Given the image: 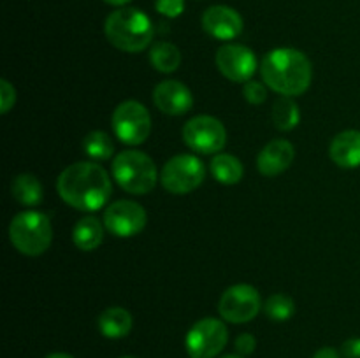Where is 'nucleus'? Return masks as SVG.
Returning <instances> with one entry per match:
<instances>
[{
  "instance_id": "nucleus-18",
  "label": "nucleus",
  "mask_w": 360,
  "mask_h": 358,
  "mask_svg": "<svg viewBox=\"0 0 360 358\" xmlns=\"http://www.w3.org/2000/svg\"><path fill=\"white\" fill-rule=\"evenodd\" d=\"M72 241L81 251H94L104 241V227L95 216H84L74 225Z\"/></svg>"
},
{
  "instance_id": "nucleus-7",
  "label": "nucleus",
  "mask_w": 360,
  "mask_h": 358,
  "mask_svg": "<svg viewBox=\"0 0 360 358\" xmlns=\"http://www.w3.org/2000/svg\"><path fill=\"white\" fill-rule=\"evenodd\" d=\"M112 132L127 146L143 144L151 133L150 111L137 100H125L115 109L111 118Z\"/></svg>"
},
{
  "instance_id": "nucleus-22",
  "label": "nucleus",
  "mask_w": 360,
  "mask_h": 358,
  "mask_svg": "<svg viewBox=\"0 0 360 358\" xmlns=\"http://www.w3.org/2000/svg\"><path fill=\"white\" fill-rule=\"evenodd\" d=\"M301 121V111L297 102L292 97L281 95L273 105V123L281 132H290Z\"/></svg>"
},
{
  "instance_id": "nucleus-23",
  "label": "nucleus",
  "mask_w": 360,
  "mask_h": 358,
  "mask_svg": "<svg viewBox=\"0 0 360 358\" xmlns=\"http://www.w3.org/2000/svg\"><path fill=\"white\" fill-rule=\"evenodd\" d=\"M83 150L94 160H109L115 154V142L109 133L95 130L84 137Z\"/></svg>"
},
{
  "instance_id": "nucleus-29",
  "label": "nucleus",
  "mask_w": 360,
  "mask_h": 358,
  "mask_svg": "<svg viewBox=\"0 0 360 358\" xmlns=\"http://www.w3.org/2000/svg\"><path fill=\"white\" fill-rule=\"evenodd\" d=\"M341 353L345 358H360V337H352L345 340L341 346Z\"/></svg>"
},
{
  "instance_id": "nucleus-13",
  "label": "nucleus",
  "mask_w": 360,
  "mask_h": 358,
  "mask_svg": "<svg viewBox=\"0 0 360 358\" xmlns=\"http://www.w3.org/2000/svg\"><path fill=\"white\" fill-rule=\"evenodd\" d=\"M153 104L164 114L181 116L192 109L193 95L181 81H162L153 90Z\"/></svg>"
},
{
  "instance_id": "nucleus-26",
  "label": "nucleus",
  "mask_w": 360,
  "mask_h": 358,
  "mask_svg": "<svg viewBox=\"0 0 360 358\" xmlns=\"http://www.w3.org/2000/svg\"><path fill=\"white\" fill-rule=\"evenodd\" d=\"M155 9L165 18H178L185 11V0H155Z\"/></svg>"
},
{
  "instance_id": "nucleus-21",
  "label": "nucleus",
  "mask_w": 360,
  "mask_h": 358,
  "mask_svg": "<svg viewBox=\"0 0 360 358\" xmlns=\"http://www.w3.org/2000/svg\"><path fill=\"white\" fill-rule=\"evenodd\" d=\"M150 62L155 70L162 74H171L181 65V51L172 42H155L150 49Z\"/></svg>"
},
{
  "instance_id": "nucleus-15",
  "label": "nucleus",
  "mask_w": 360,
  "mask_h": 358,
  "mask_svg": "<svg viewBox=\"0 0 360 358\" xmlns=\"http://www.w3.org/2000/svg\"><path fill=\"white\" fill-rule=\"evenodd\" d=\"M295 158L294 144L285 139H273L262 147L257 157V168L260 174L273 178L281 174L292 165Z\"/></svg>"
},
{
  "instance_id": "nucleus-14",
  "label": "nucleus",
  "mask_w": 360,
  "mask_h": 358,
  "mask_svg": "<svg viewBox=\"0 0 360 358\" xmlns=\"http://www.w3.org/2000/svg\"><path fill=\"white\" fill-rule=\"evenodd\" d=\"M202 28L218 41H232L243 32V18L229 6H211L202 14Z\"/></svg>"
},
{
  "instance_id": "nucleus-4",
  "label": "nucleus",
  "mask_w": 360,
  "mask_h": 358,
  "mask_svg": "<svg viewBox=\"0 0 360 358\" xmlns=\"http://www.w3.org/2000/svg\"><path fill=\"white\" fill-rule=\"evenodd\" d=\"M9 241L25 256H39L53 242V227L48 214L41 211H23L11 220Z\"/></svg>"
},
{
  "instance_id": "nucleus-27",
  "label": "nucleus",
  "mask_w": 360,
  "mask_h": 358,
  "mask_svg": "<svg viewBox=\"0 0 360 358\" xmlns=\"http://www.w3.org/2000/svg\"><path fill=\"white\" fill-rule=\"evenodd\" d=\"M0 102H2V109H0L2 114H7L16 102V90L7 79L0 81Z\"/></svg>"
},
{
  "instance_id": "nucleus-16",
  "label": "nucleus",
  "mask_w": 360,
  "mask_h": 358,
  "mask_svg": "<svg viewBox=\"0 0 360 358\" xmlns=\"http://www.w3.org/2000/svg\"><path fill=\"white\" fill-rule=\"evenodd\" d=\"M330 160L341 168L360 167V130H345L333 139Z\"/></svg>"
},
{
  "instance_id": "nucleus-9",
  "label": "nucleus",
  "mask_w": 360,
  "mask_h": 358,
  "mask_svg": "<svg viewBox=\"0 0 360 358\" xmlns=\"http://www.w3.org/2000/svg\"><path fill=\"white\" fill-rule=\"evenodd\" d=\"M229 340V330L218 318H202L193 323L185 337V347L190 358H214L224 351Z\"/></svg>"
},
{
  "instance_id": "nucleus-10",
  "label": "nucleus",
  "mask_w": 360,
  "mask_h": 358,
  "mask_svg": "<svg viewBox=\"0 0 360 358\" xmlns=\"http://www.w3.org/2000/svg\"><path fill=\"white\" fill-rule=\"evenodd\" d=\"M262 309V300L252 284H234L221 293L218 312L229 323H248Z\"/></svg>"
},
{
  "instance_id": "nucleus-34",
  "label": "nucleus",
  "mask_w": 360,
  "mask_h": 358,
  "mask_svg": "<svg viewBox=\"0 0 360 358\" xmlns=\"http://www.w3.org/2000/svg\"><path fill=\"white\" fill-rule=\"evenodd\" d=\"M120 358H136V357H120Z\"/></svg>"
},
{
  "instance_id": "nucleus-1",
  "label": "nucleus",
  "mask_w": 360,
  "mask_h": 358,
  "mask_svg": "<svg viewBox=\"0 0 360 358\" xmlns=\"http://www.w3.org/2000/svg\"><path fill=\"white\" fill-rule=\"evenodd\" d=\"M56 190L65 204L77 211L94 213L109 202L112 183L108 171L94 161H77L63 168Z\"/></svg>"
},
{
  "instance_id": "nucleus-8",
  "label": "nucleus",
  "mask_w": 360,
  "mask_h": 358,
  "mask_svg": "<svg viewBox=\"0 0 360 358\" xmlns=\"http://www.w3.org/2000/svg\"><path fill=\"white\" fill-rule=\"evenodd\" d=\"M181 135L186 146L200 154H217L227 144V130L224 123L207 114L188 119L183 126Z\"/></svg>"
},
{
  "instance_id": "nucleus-32",
  "label": "nucleus",
  "mask_w": 360,
  "mask_h": 358,
  "mask_svg": "<svg viewBox=\"0 0 360 358\" xmlns=\"http://www.w3.org/2000/svg\"><path fill=\"white\" fill-rule=\"evenodd\" d=\"M46 358H74L69 353H49Z\"/></svg>"
},
{
  "instance_id": "nucleus-6",
  "label": "nucleus",
  "mask_w": 360,
  "mask_h": 358,
  "mask_svg": "<svg viewBox=\"0 0 360 358\" xmlns=\"http://www.w3.org/2000/svg\"><path fill=\"white\" fill-rule=\"evenodd\" d=\"M206 165L195 154H176L162 168V186L174 195H186L202 185Z\"/></svg>"
},
{
  "instance_id": "nucleus-3",
  "label": "nucleus",
  "mask_w": 360,
  "mask_h": 358,
  "mask_svg": "<svg viewBox=\"0 0 360 358\" xmlns=\"http://www.w3.org/2000/svg\"><path fill=\"white\" fill-rule=\"evenodd\" d=\"M108 41L125 53H139L151 44L155 35L150 16L136 7L112 11L104 25Z\"/></svg>"
},
{
  "instance_id": "nucleus-11",
  "label": "nucleus",
  "mask_w": 360,
  "mask_h": 358,
  "mask_svg": "<svg viewBox=\"0 0 360 358\" xmlns=\"http://www.w3.org/2000/svg\"><path fill=\"white\" fill-rule=\"evenodd\" d=\"M104 227L116 237H134L146 227L148 214L141 204L134 200H116L104 211Z\"/></svg>"
},
{
  "instance_id": "nucleus-2",
  "label": "nucleus",
  "mask_w": 360,
  "mask_h": 358,
  "mask_svg": "<svg viewBox=\"0 0 360 358\" xmlns=\"http://www.w3.org/2000/svg\"><path fill=\"white\" fill-rule=\"evenodd\" d=\"M260 74L273 91L285 97H297L311 84L313 67L308 56L299 49L276 48L264 56Z\"/></svg>"
},
{
  "instance_id": "nucleus-30",
  "label": "nucleus",
  "mask_w": 360,
  "mask_h": 358,
  "mask_svg": "<svg viewBox=\"0 0 360 358\" xmlns=\"http://www.w3.org/2000/svg\"><path fill=\"white\" fill-rule=\"evenodd\" d=\"M313 358H340V353H338L334 347L326 346V347H320V350L313 354Z\"/></svg>"
},
{
  "instance_id": "nucleus-24",
  "label": "nucleus",
  "mask_w": 360,
  "mask_h": 358,
  "mask_svg": "<svg viewBox=\"0 0 360 358\" xmlns=\"http://www.w3.org/2000/svg\"><path fill=\"white\" fill-rule=\"evenodd\" d=\"M264 312L269 316L273 321H287L294 316L295 302L285 293H274L264 302Z\"/></svg>"
},
{
  "instance_id": "nucleus-19",
  "label": "nucleus",
  "mask_w": 360,
  "mask_h": 358,
  "mask_svg": "<svg viewBox=\"0 0 360 358\" xmlns=\"http://www.w3.org/2000/svg\"><path fill=\"white\" fill-rule=\"evenodd\" d=\"M211 174L220 185H238L243 179L245 168L239 158L229 153H217L211 160Z\"/></svg>"
},
{
  "instance_id": "nucleus-25",
  "label": "nucleus",
  "mask_w": 360,
  "mask_h": 358,
  "mask_svg": "<svg viewBox=\"0 0 360 358\" xmlns=\"http://www.w3.org/2000/svg\"><path fill=\"white\" fill-rule=\"evenodd\" d=\"M243 95H245V98L250 102V104L259 105L266 100L267 91H266V86H264L262 83L250 79V81H246L245 86H243Z\"/></svg>"
},
{
  "instance_id": "nucleus-31",
  "label": "nucleus",
  "mask_w": 360,
  "mask_h": 358,
  "mask_svg": "<svg viewBox=\"0 0 360 358\" xmlns=\"http://www.w3.org/2000/svg\"><path fill=\"white\" fill-rule=\"evenodd\" d=\"M104 2L111 4V6H125V4L132 2V0H104Z\"/></svg>"
},
{
  "instance_id": "nucleus-28",
  "label": "nucleus",
  "mask_w": 360,
  "mask_h": 358,
  "mask_svg": "<svg viewBox=\"0 0 360 358\" xmlns=\"http://www.w3.org/2000/svg\"><path fill=\"white\" fill-rule=\"evenodd\" d=\"M234 346L236 351H238L241 357H248V354H252L253 351H255L257 339L252 333H241V336H238V339H236Z\"/></svg>"
},
{
  "instance_id": "nucleus-5",
  "label": "nucleus",
  "mask_w": 360,
  "mask_h": 358,
  "mask_svg": "<svg viewBox=\"0 0 360 358\" xmlns=\"http://www.w3.org/2000/svg\"><path fill=\"white\" fill-rule=\"evenodd\" d=\"M112 178L125 192L146 195L157 186L158 172L155 161L137 150L120 151L112 160Z\"/></svg>"
},
{
  "instance_id": "nucleus-17",
  "label": "nucleus",
  "mask_w": 360,
  "mask_h": 358,
  "mask_svg": "<svg viewBox=\"0 0 360 358\" xmlns=\"http://www.w3.org/2000/svg\"><path fill=\"white\" fill-rule=\"evenodd\" d=\"M98 330L108 339H122L132 330V314L127 309L112 305L104 309L97 319Z\"/></svg>"
},
{
  "instance_id": "nucleus-12",
  "label": "nucleus",
  "mask_w": 360,
  "mask_h": 358,
  "mask_svg": "<svg viewBox=\"0 0 360 358\" xmlns=\"http://www.w3.org/2000/svg\"><path fill=\"white\" fill-rule=\"evenodd\" d=\"M218 70L232 83H246L257 70V56L243 44H225L217 51Z\"/></svg>"
},
{
  "instance_id": "nucleus-33",
  "label": "nucleus",
  "mask_w": 360,
  "mask_h": 358,
  "mask_svg": "<svg viewBox=\"0 0 360 358\" xmlns=\"http://www.w3.org/2000/svg\"><path fill=\"white\" fill-rule=\"evenodd\" d=\"M221 358H245V357H241V354H225V357Z\"/></svg>"
},
{
  "instance_id": "nucleus-20",
  "label": "nucleus",
  "mask_w": 360,
  "mask_h": 358,
  "mask_svg": "<svg viewBox=\"0 0 360 358\" xmlns=\"http://www.w3.org/2000/svg\"><path fill=\"white\" fill-rule=\"evenodd\" d=\"M11 193L23 206H39L44 197L41 181L34 174H20L13 179Z\"/></svg>"
}]
</instances>
